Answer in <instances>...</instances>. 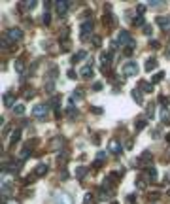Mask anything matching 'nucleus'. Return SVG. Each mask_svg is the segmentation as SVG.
Listing matches in <instances>:
<instances>
[{"instance_id":"nucleus-12","label":"nucleus","mask_w":170,"mask_h":204,"mask_svg":"<svg viewBox=\"0 0 170 204\" xmlns=\"http://www.w3.org/2000/svg\"><path fill=\"white\" fill-rule=\"evenodd\" d=\"M100 62H102L104 68L110 66V62H112V53H108V51H102V53H100Z\"/></svg>"},{"instance_id":"nucleus-13","label":"nucleus","mask_w":170,"mask_h":204,"mask_svg":"<svg viewBox=\"0 0 170 204\" xmlns=\"http://www.w3.org/2000/svg\"><path fill=\"white\" fill-rule=\"evenodd\" d=\"M140 91L142 93H153V83H145V81H140L138 83Z\"/></svg>"},{"instance_id":"nucleus-17","label":"nucleus","mask_w":170,"mask_h":204,"mask_svg":"<svg viewBox=\"0 0 170 204\" xmlns=\"http://www.w3.org/2000/svg\"><path fill=\"white\" fill-rule=\"evenodd\" d=\"M157 64H159V62H157L155 59H148V61H145V70L151 72L153 68H157Z\"/></svg>"},{"instance_id":"nucleus-34","label":"nucleus","mask_w":170,"mask_h":204,"mask_svg":"<svg viewBox=\"0 0 170 204\" xmlns=\"http://www.w3.org/2000/svg\"><path fill=\"white\" fill-rule=\"evenodd\" d=\"M149 47H151V49H159V42H157V40H151V42H149Z\"/></svg>"},{"instance_id":"nucleus-39","label":"nucleus","mask_w":170,"mask_h":204,"mask_svg":"<svg viewBox=\"0 0 170 204\" xmlns=\"http://www.w3.org/2000/svg\"><path fill=\"white\" fill-rule=\"evenodd\" d=\"M93 42H95V46H100V38H98V36H95V38H93Z\"/></svg>"},{"instance_id":"nucleus-37","label":"nucleus","mask_w":170,"mask_h":204,"mask_svg":"<svg viewBox=\"0 0 170 204\" xmlns=\"http://www.w3.org/2000/svg\"><path fill=\"white\" fill-rule=\"evenodd\" d=\"M93 89H95V91H100V89H102V83H100V81H96L95 85H93Z\"/></svg>"},{"instance_id":"nucleus-25","label":"nucleus","mask_w":170,"mask_h":204,"mask_svg":"<svg viewBox=\"0 0 170 204\" xmlns=\"http://www.w3.org/2000/svg\"><path fill=\"white\" fill-rule=\"evenodd\" d=\"M163 123H164V125H168V123H170V114H168L166 108H163Z\"/></svg>"},{"instance_id":"nucleus-22","label":"nucleus","mask_w":170,"mask_h":204,"mask_svg":"<svg viewBox=\"0 0 170 204\" xmlns=\"http://www.w3.org/2000/svg\"><path fill=\"white\" fill-rule=\"evenodd\" d=\"M164 78V72H157V74L155 76H153V78H151V83H159L161 81V79H163Z\"/></svg>"},{"instance_id":"nucleus-26","label":"nucleus","mask_w":170,"mask_h":204,"mask_svg":"<svg viewBox=\"0 0 170 204\" xmlns=\"http://www.w3.org/2000/svg\"><path fill=\"white\" fill-rule=\"evenodd\" d=\"M23 6H25L27 10H34V8H36V0H25Z\"/></svg>"},{"instance_id":"nucleus-11","label":"nucleus","mask_w":170,"mask_h":204,"mask_svg":"<svg viewBox=\"0 0 170 204\" xmlns=\"http://www.w3.org/2000/svg\"><path fill=\"white\" fill-rule=\"evenodd\" d=\"M79 76H81L83 79H89V78H93V64L89 62V64H85L81 70H79Z\"/></svg>"},{"instance_id":"nucleus-8","label":"nucleus","mask_w":170,"mask_h":204,"mask_svg":"<svg viewBox=\"0 0 170 204\" xmlns=\"http://www.w3.org/2000/svg\"><path fill=\"white\" fill-rule=\"evenodd\" d=\"M108 151H112V153H115V155H119V153H123V146L119 144V140L117 138H113L108 142Z\"/></svg>"},{"instance_id":"nucleus-28","label":"nucleus","mask_w":170,"mask_h":204,"mask_svg":"<svg viewBox=\"0 0 170 204\" xmlns=\"http://www.w3.org/2000/svg\"><path fill=\"white\" fill-rule=\"evenodd\" d=\"M19 136H21V132H19V130H13V134H11V138H10V144H15L19 140Z\"/></svg>"},{"instance_id":"nucleus-31","label":"nucleus","mask_w":170,"mask_h":204,"mask_svg":"<svg viewBox=\"0 0 170 204\" xmlns=\"http://www.w3.org/2000/svg\"><path fill=\"white\" fill-rule=\"evenodd\" d=\"M53 89H55V83H53V81L46 83V91H47V93H53Z\"/></svg>"},{"instance_id":"nucleus-15","label":"nucleus","mask_w":170,"mask_h":204,"mask_svg":"<svg viewBox=\"0 0 170 204\" xmlns=\"http://www.w3.org/2000/svg\"><path fill=\"white\" fill-rule=\"evenodd\" d=\"M85 57H87V51H78L76 55H72V64H76L78 61H81Z\"/></svg>"},{"instance_id":"nucleus-40","label":"nucleus","mask_w":170,"mask_h":204,"mask_svg":"<svg viewBox=\"0 0 170 204\" xmlns=\"http://www.w3.org/2000/svg\"><path fill=\"white\" fill-rule=\"evenodd\" d=\"M168 195H170V191H168Z\"/></svg>"},{"instance_id":"nucleus-9","label":"nucleus","mask_w":170,"mask_h":204,"mask_svg":"<svg viewBox=\"0 0 170 204\" xmlns=\"http://www.w3.org/2000/svg\"><path fill=\"white\" fill-rule=\"evenodd\" d=\"M155 23L164 30V32H168V30H170V17H166V15H159V17L155 19Z\"/></svg>"},{"instance_id":"nucleus-27","label":"nucleus","mask_w":170,"mask_h":204,"mask_svg":"<svg viewBox=\"0 0 170 204\" xmlns=\"http://www.w3.org/2000/svg\"><path fill=\"white\" fill-rule=\"evenodd\" d=\"M104 159H106V153H104V151H98V153H96V166H98Z\"/></svg>"},{"instance_id":"nucleus-4","label":"nucleus","mask_w":170,"mask_h":204,"mask_svg":"<svg viewBox=\"0 0 170 204\" xmlns=\"http://www.w3.org/2000/svg\"><path fill=\"white\" fill-rule=\"evenodd\" d=\"M55 204H74V200H72V197L68 193H64V191H57L55 193V198H53Z\"/></svg>"},{"instance_id":"nucleus-33","label":"nucleus","mask_w":170,"mask_h":204,"mask_svg":"<svg viewBox=\"0 0 170 204\" xmlns=\"http://www.w3.org/2000/svg\"><path fill=\"white\" fill-rule=\"evenodd\" d=\"M15 70L23 72V61H15Z\"/></svg>"},{"instance_id":"nucleus-1","label":"nucleus","mask_w":170,"mask_h":204,"mask_svg":"<svg viewBox=\"0 0 170 204\" xmlns=\"http://www.w3.org/2000/svg\"><path fill=\"white\" fill-rule=\"evenodd\" d=\"M21 38H23V30L21 29H10L6 34H4L2 43H4V47H6V49H11V46H13L15 42H19Z\"/></svg>"},{"instance_id":"nucleus-20","label":"nucleus","mask_w":170,"mask_h":204,"mask_svg":"<svg viewBox=\"0 0 170 204\" xmlns=\"http://www.w3.org/2000/svg\"><path fill=\"white\" fill-rule=\"evenodd\" d=\"M153 117H155V106L149 104L148 106V114H145V119H153Z\"/></svg>"},{"instance_id":"nucleus-18","label":"nucleus","mask_w":170,"mask_h":204,"mask_svg":"<svg viewBox=\"0 0 170 204\" xmlns=\"http://www.w3.org/2000/svg\"><path fill=\"white\" fill-rule=\"evenodd\" d=\"M132 98H134V100L138 102V104H142V102H144V97H142V91H140V89H134V91H132Z\"/></svg>"},{"instance_id":"nucleus-35","label":"nucleus","mask_w":170,"mask_h":204,"mask_svg":"<svg viewBox=\"0 0 170 204\" xmlns=\"http://www.w3.org/2000/svg\"><path fill=\"white\" fill-rule=\"evenodd\" d=\"M144 34H145V36L151 34V25H145V27H144Z\"/></svg>"},{"instance_id":"nucleus-32","label":"nucleus","mask_w":170,"mask_h":204,"mask_svg":"<svg viewBox=\"0 0 170 204\" xmlns=\"http://www.w3.org/2000/svg\"><path fill=\"white\" fill-rule=\"evenodd\" d=\"M93 200H95V197H93V193H87V195H85V204H91Z\"/></svg>"},{"instance_id":"nucleus-23","label":"nucleus","mask_w":170,"mask_h":204,"mask_svg":"<svg viewBox=\"0 0 170 204\" xmlns=\"http://www.w3.org/2000/svg\"><path fill=\"white\" fill-rule=\"evenodd\" d=\"M85 174H87V168H85V166H79V168L76 170V178H79V179H81Z\"/></svg>"},{"instance_id":"nucleus-7","label":"nucleus","mask_w":170,"mask_h":204,"mask_svg":"<svg viewBox=\"0 0 170 204\" xmlns=\"http://www.w3.org/2000/svg\"><path fill=\"white\" fill-rule=\"evenodd\" d=\"M68 6H70V2H66V0H55V10H57V15H59V17H63V15L68 11Z\"/></svg>"},{"instance_id":"nucleus-29","label":"nucleus","mask_w":170,"mask_h":204,"mask_svg":"<svg viewBox=\"0 0 170 204\" xmlns=\"http://www.w3.org/2000/svg\"><path fill=\"white\" fill-rule=\"evenodd\" d=\"M148 176H149V179H155L157 178V170L153 168V166H149V168H148Z\"/></svg>"},{"instance_id":"nucleus-3","label":"nucleus","mask_w":170,"mask_h":204,"mask_svg":"<svg viewBox=\"0 0 170 204\" xmlns=\"http://www.w3.org/2000/svg\"><path fill=\"white\" fill-rule=\"evenodd\" d=\"M121 74H123V76H136V74H138V62H134V61L123 62V66H121Z\"/></svg>"},{"instance_id":"nucleus-36","label":"nucleus","mask_w":170,"mask_h":204,"mask_svg":"<svg viewBox=\"0 0 170 204\" xmlns=\"http://www.w3.org/2000/svg\"><path fill=\"white\" fill-rule=\"evenodd\" d=\"M28 157V147H25V149L21 151V159H27Z\"/></svg>"},{"instance_id":"nucleus-5","label":"nucleus","mask_w":170,"mask_h":204,"mask_svg":"<svg viewBox=\"0 0 170 204\" xmlns=\"http://www.w3.org/2000/svg\"><path fill=\"white\" fill-rule=\"evenodd\" d=\"M79 32H81V40L89 38V34L93 32V21L91 19H87V21H83L81 25H79Z\"/></svg>"},{"instance_id":"nucleus-21","label":"nucleus","mask_w":170,"mask_h":204,"mask_svg":"<svg viewBox=\"0 0 170 204\" xmlns=\"http://www.w3.org/2000/svg\"><path fill=\"white\" fill-rule=\"evenodd\" d=\"M13 111L17 115H23V114H25V106H23V104H15V106H13Z\"/></svg>"},{"instance_id":"nucleus-30","label":"nucleus","mask_w":170,"mask_h":204,"mask_svg":"<svg viewBox=\"0 0 170 204\" xmlns=\"http://www.w3.org/2000/svg\"><path fill=\"white\" fill-rule=\"evenodd\" d=\"M44 23H46V25H49V23H51V15H49V10H46V13H44Z\"/></svg>"},{"instance_id":"nucleus-38","label":"nucleus","mask_w":170,"mask_h":204,"mask_svg":"<svg viewBox=\"0 0 170 204\" xmlns=\"http://www.w3.org/2000/svg\"><path fill=\"white\" fill-rule=\"evenodd\" d=\"M159 102L163 104V106H166V104H168V98H166V97H161V98H159Z\"/></svg>"},{"instance_id":"nucleus-14","label":"nucleus","mask_w":170,"mask_h":204,"mask_svg":"<svg viewBox=\"0 0 170 204\" xmlns=\"http://www.w3.org/2000/svg\"><path fill=\"white\" fill-rule=\"evenodd\" d=\"M13 100H15V95L8 93L6 97H4V106H6V108H13V106H15V104H13Z\"/></svg>"},{"instance_id":"nucleus-16","label":"nucleus","mask_w":170,"mask_h":204,"mask_svg":"<svg viewBox=\"0 0 170 204\" xmlns=\"http://www.w3.org/2000/svg\"><path fill=\"white\" fill-rule=\"evenodd\" d=\"M145 121H148L145 117H140V119H136V123H134V129L138 130V132H140V130H144V127H145Z\"/></svg>"},{"instance_id":"nucleus-41","label":"nucleus","mask_w":170,"mask_h":204,"mask_svg":"<svg viewBox=\"0 0 170 204\" xmlns=\"http://www.w3.org/2000/svg\"><path fill=\"white\" fill-rule=\"evenodd\" d=\"M113 204H117V202H113Z\"/></svg>"},{"instance_id":"nucleus-10","label":"nucleus","mask_w":170,"mask_h":204,"mask_svg":"<svg viewBox=\"0 0 170 204\" xmlns=\"http://www.w3.org/2000/svg\"><path fill=\"white\" fill-rule=\"evenodd\" d=\"M153 161V155L149 153V151H144V153L138 157V165L140 166H145V165H149V163Z\"/></svg>"},{"instance_id":"nucleus-24","label":"nucleus","mask_w":170,"mask_h":204,"mask_svg":"<svg viewBox=\"0 0 170 204\" xmlns=\"http://www.w3.org/2000/svg\"><path fill=\"white\" fill-rule=\"evenodd\" d=\"M104 23H106V25H110V27H113V25H115V19H113V15H112V13H110V15L106 13V17H104Z\"/></svg>"},{"instance_id":"nucleus-2","label":"nucleus","mask_w":170,"mask_h":204,"mask_svg":"<svg viewBox=\"0 0 170 204\" xmlns=\"http://www.w3.org/2000/svg\"><path fill=\"white\" fill-rule=\"evenodd\" d=\"M117 43L123 46V47H129V49L134 47V40H132L131 34H129V30H121L119 36H117Z\"/></svg>"},{"instance_id":"nucleus-19","label":"nucleus","mask_w":170,"mask_h":204,"mask_svg":"<svg viewBox=\"0 0 170 204\" xmlns=\"http://www.w3.org/2000/svg\"><path fill=\"white\" fill-rule=\"evenodd\" d=\"M46 172H47V165H44V163H42V165H38V166H36L34 174H36V176H44Z\"/></svg>"},{"instance_id":"nucleus-6","label":"nucleus","mask_w":170,"mask_h":204,"mask_svg":"<svg viewBox=\"0 0 170 204\" xmlns=\"http://www.w3.org/2000/svg\"><path fill=\"white\" fill-rule=\"evenodd\" d=\"M47 110H49V108L44 106V104H36V106L32 108V117H36V119H44V117L47 115Z\"/></svg>"}]
</instances>
